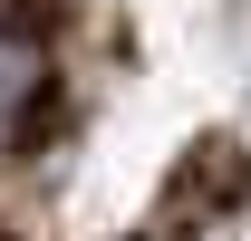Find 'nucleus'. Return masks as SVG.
<instances>
[{
  "instance_id": "f257e3e1",
  "label": "nucleus",
  "mask_w": 251,
  "mask_h": 241,
  "mask_svg": "<svg viewBox=\"0 0 251 241\" xmlns=\"http://www.w3.org/2000/svg\"><path fill=\"white\" fill-rule=\"evenodd\" d=\"M20 106H29V48H20V39H0V135L20 125Z\"/></svg>"
}]
</instances>
